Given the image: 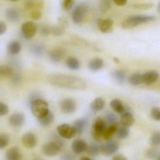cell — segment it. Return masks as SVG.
<instances>
[{"label": "cell", "instance_id": "obj_6", "mask_svg": "<svg viewBox=\"0 0 160 160\" xmlns=\"http://www.w3.org/2000/svg\"><path fill=\"white\" fill-rule=\"evenodd\" d=\"M119 148L118 144L114 141H109L100 146V153L105 157H110L115 154Z\"/></svg>", "mask_w": 160, "mask_h": 160}, {"label": "cell", "instance_id": "obj_50", "mask_svg": "<svg viewBox=\"0 0 160 160\" xmlns=\"http://www.w3.org/2000/svg\"><path fill=\"white\" fill-rule=\"evenodd\" d=\"M112 160H128V159L124 155L117 154L113 157Z\"/></svg>", "mask_w": 160, "mask_h": 160}, {"label": "cell", "instance_id": "obj_18", "mask_svg": "<svg viewBox=\"0 0 160 160\" xmlns=\"http://www.w3.org/2000/svg\"><path fill=\"white\" fill-rule=\"evenodd\" d=\"M5 15L7 19L11 22H17L20 18V14L18 10L13 8H8Z\"/></svg>", "mask_w": 160, "mask_h": 160}, {"label": "cell", "instance_id": "obj_32", "mask_svg": "<svg viewBox=\"0 0 160 160\" xmlns=\"http://www.w3.org/2000/svg\"><path fill=\"white\" fill-rule=\"evenodd\" d=\"M86 151L90 156L97 157L100 153V146L97 144H91L88 147Z\"/></svg>", "mask_w": 160, "mask_h": 160}, {"label": "cell", "instance_id": "obj_31", "mask_svg": "<svg viewBox=\"0 0 160 160\" xmlns=\"http://www.w3.org/2000/svg\"><path fill=\"white\" fill-rule=\"evenodd\" d=\"M66 65L68 68L73 70H78L80 67L78 60L74 57L68 58L66 61Z\"/></svg>", "mask_w": 160, "mask_h": 160}, {"label": "cell", "instance_id": "obj_8", "mask_svg": "<svg viewBox=\"0 0 160 160\" xmlns=\"http://www.w3.org/2000/svg\"><path fill=\"white\" fill-rule=\"evenodd\" d=\"M57 131L61 137L68 140L72 139L77 134L74 127L67 124L59 125L57 127Z\"/></svg>", "mask_w": 160, "mask_h": 160}, {"label": "cell", "instance_id": "obj_20", "mask_svg": "<svg viewBox=\"0 0 160 160\" xmlns=\"http://www.w3.org/2000/svg\"><path fill=\"white\" fill-rule=\"evenodd\" d=\"M54 118V116L53 113L49 110L46 114L38 118V121L41 126L48 127L52 123Z\"/></svg>", "mask_w": 160, "mask_h": 160}, {"label": "cell", "instance_id": "obj_11", "mask_svg": "<svg viewBox=\"0 0 160 160\" xmlns=\"http://www.w3.org/2000/svg\"><path fill=\"white\" fill-rule=\"evenodd\" d=\"M97 24L101 32L104 33L111 32L113 30V22L110 19L99 18Z\"/></svg>", "mask_w": 160, "mask_h": 160}, {"label": "cell", "instance_id": "obj_44", "mask_svg": "<svg viewBox=\"0 0 160 160\" xmlns=\"http://www.w3.org/2000/svg\"><path fill=\"white\" fill-rule=\"evenodd\" d=\"M8 106L4 102H0V116L6 115L8 112Z\"/></svg>", "mask_w": 160, "mask_h": 160}, {"label": "cell", "instance_id": "obj_16", "mask_svg": "<svg viewBox=\"0 0 160 160\" xmlns=\"http://www.w3.org/2000/svg\"><path fill=\"white\" fill-rule=\"evenodd\" d=\"M134 122V117L130 112H126L122 114L120 118V124L122 126L128 128L131 127Z\"/></svg>", "mask_w": 160, "mask_h": 160}, {"label": "cell", "instance_id": "obj_34", "mask_svg": "<svg viewBox=\"0 0 160 160\" xmlns=\"http://www.w3.org/2000/svg\"><path fill=\"white\" fill-rule=\"evenodd\" d=\"M31 50L34 55L37 56V57H40L44 53L45 48L42 45H40V44H36L32 47Z\"/></svg>", "mask_w": 160, "mask_h": 160}, {"label": "cell", "instance_id": "obj_24", "mask_svg": "<svg viewBox=\"0 0 160 160\" xmlns=\"http://www.w3.org/2000/svg\"><path fill=\"white\" fill-rule=\"evenodd\" d=\"M110 105L117 113L121 114L125 112V106L120 100L118 99L112 100L110 102Z\"/></svg>", "mask_w": 160, "mask_h": 160}, {"label": "cell", "instance_id": "obj_47", "mask_svg": "<svg viewBox=\"0 0 160 160\" xmlns=\"http://www.w3.org/2000/svg\"><path fill=\"white\" fill-rule=\"evenodd\" d=\"M22 76L20 74H13L12 76V81L13 83L15 84H18L21 81Z\"/></svg>", "mask_w": 160, "mask_h": 160}, {"label": "cell", "instance_id": "obj_30", "mask_svg": "<svg viewBox=\"0 0 160 160\" xmlns=\"http://www.w3.org/2000/svg\"><path fill=\"white\" fill-rule=\"evenodd\" d=\"M14 73L13 68L9 66L5 65L0 66V77L1 78L12 77Z\"/></svg>", "mask_w": 160, "mask_h": 160}, {"label": "cell", "instance_id": "obj_38", "mask_svg": "<svg viewBox=\"0 0 160 160\" xmlns=\"http://www.w3.org/2000/svg\"><path fill=\"white\" fill-rule=\"evenodd\" d=\"M75 2V0H62V8L65 11H70L74 6Z\"/></svg>", "mask_w": 160, "mask_h": 160}, {"label": "cell", "instance_id": "obj_13", "mask_svg": "<svg viewBox=\"0 0 160 160\" xmlns=\"http://www.w3.org/2000/svg\"><path fill=\"white\" fill-rule=\"evenodd\" d=\"M159 78V75L155 70L148 71L142 76V83L146 85L153 84L158 81Z\"/></svg>", "mask_w": 160, "mask_h": 160}, {"label": "cell", "instance_id": "obj_9", "mask_svg": "<svg viewBox=\"0 0 160 160\" xmlns=\"http://www.w3.org/2000/svg\"><path fill=\"white\" fill-rule=\"evenodd\" d=\"M87 11V8L83 4L77 6L72 13V21L75 24H79L82 21Z\"/></svg>", "mask_w": 160, "mask_h": 160}, {"label": "cell", "instance_id": "obj_23", "mask_svg": "<svg viewBox=\"0 0 160 160\" xmlns=\"http://www.w3.org/2000/svg\"><path fill=\"white\" fill-rule=\"evenodd\" d=\"M118 124L111 125L109 127H107L103 135V138L106 141H109L115 133H116L118 129Z\"/></svg>", "mask_w": 160, "mask_h": 160}, {"label": "cell", "instance_id": "obj_35", "mask_svg": "<svg viewBox=\"0 0 160 160\" xmlns=\"http://www.w3.org/2000/svg\"><path fill=\"white\" fill-rule=\"evenodd\" d=\"M154 6L152 3H143L133 4L132 7L138 10H148L151 9Z\"/></svg>", "mask_w": 160, "mask_h": 160}, {"label": "cell", "instance_id": "obj_1", "mask_svg": "<svg viewBox=\"0 0 160 160\" xmlns=\"http://www.w3.org/2000/svg\"><path fill=\"white\" fill-rule=\"evenodd\" d=\"M50 82L55 85L72 89H82L85 87L82 80L72 76L56 75L51 78Z\"/></svg>", "mask_w": 160, "mask_h": 160}, {"label": "cell", "instance_id": "obj_14", "mask_svg": "<svg viewBox=\"0 0 160 160\" xmlns=\"http://www.w3.org/2000/svg\"><path fill=\"white\" fill-rule=\"evenodd\" d=\"M22 141L24 146L28 148H33L35 147L37 142L36 136L31 132L25 133L22 136Z\"/></svg>", "mask_w": 160, "mask_h": 160}, {"label": "cell", "instance_id": "obj_45", "mask_svg": "<svg viewBox=\"0 0 160 160\" xmlns=\"http://www.w3.org/2000/svg\"><path fill=\"white\" fill-rule=\"evenodd\" d=\"M42 12L40 10H33L31 11V16L33 19L38 20L42 17Z\"/></svg>", "mask_w": 160, "mask_h": 160}, {"label": "cell", "instance_id": "obj_33", "mask_svg": "<svg viewBox=\"0 0 160 160\" xmlns=\"http://www.w3.org/2000/svg\"><path fill=\"white\" fill-rule=\"evenodd\" d=\"M117 137L120 140H124L128 138L129 134V130L127 127L122 126L118 128L116 132Z\"/></svg>", "mask_w": 160, "mask_h": 160}, {"label": "cell", "instance_id": "obj_21", "mask_svg": "<svg viewBox=\"0 0 160 160\" xmlns=\"http://www.w3.org/2000/svg\"><path fill=\"white\" fill-rule=\"evenodd\" d=\"M103 64L104 62L102 59L100 58H96L90 61L88 67L90 70L96 72L100 70L103 67Z\"/></svg>", "mask_w": 160, "mask_h": 160}, {"label": "cell", "instance_id": "obj_39", "mask_svg": "<svg viewBox=\"0 0 160 160\" xmlns=\"http://www.w3.org/2000/svg\"><path fill=\"white\" fill-rule=\"evenodd\" d=\"M150 143L155 146H160V131L154 132L150 138Z\"/></svg>", "mask_w": 160, "mask_h": 160}, {"label": "cell", "instance_id": "obj_46", "mask_svg": "<svg viewBox=\"0 0 160 160\" xmlns=\"http://www.w3.org/2000/svg\"><path fill=\"white\" fill-rule=\"evenodd\" d=\"M160 156L159 155L158 151L155 150V149H150L147 152V156L148 158H155L157 157L158 158Z\"/></svg>", "mask_w": 160, "mask_h": 160}, {"label": "cell", "instance_id": "obj_12", "mask_svg": "<svg viewBox=\"0 0 160 160\" xmlns=\"http://www.w3.org/2000/svg\"><path fill=\"white\" fill-rule=\"evenodd\" d=\"M24 122L25 117L20 112L14 113L10 116L8 119L9 125L13 128H20L23 125Z\"/></svg>", "mask_w": 160, "mask_h": 160}, {"label": "cell", "instance_id": "obj_17", "mask_svg": "<svg viewBox=\"0 0 160 160\" xmlns=\"http://www.w3.org/2000/svg\"><path fill=\"white\" fill-rule=\"evenodd\" d=\"M5 157L6 160H22V156L18 148L13 147L7 151Z\"/></svg>", "mask_w": 160, "mask_h": 160}, {"label": "cell", "instance_id": "obj_49", "mask_svg": "<svg viewBox=\"0 0 160 160\" xmlns=\"http://www.w3.org/2000/svg\"><path fill=\"white\" fill-rule=\"evenodd\" d=\"M117 5L123 6L125 5L128 2V0H112Z\"/></svg>", "mask_w": 160, "mask_h": 160}, {"label": "cell", "instance_id": "obj_19", "mask_svg": "<svg viewBox=\"0 0 160 160\" xmlns=\"http://www.w3.org/2000/svg\"><path fill=\"white\" fill-rule=\"evenodd\" d=\"M42 0H26L24 3V7L27 10H40L42 7Z\"/></svg>", "mask_w": 160, "mask_h": 160}, {"label": "cell", "instance_id": "obj_22", "mask_svg": "<svg viewBox=\"0 0 160 160\" xmlns=\"http://www.w3.org/2000/svg\"><path fill=\"white\" fill-rule=\"evenodd\" d=\"M105 101L101 98H97L94 100L90 104V108L95 112H99L104 108Z\"/></svg>", "mask_w": 160, "mask_h": 160}, {"label": "cell", "instance_id": "obj_15", "mask_svg": "<svg viewBox=\"0 0 160 160\" xmlns=\"http://www.w3.org/2000/svg\"><path fill=\"white\" fill-rule=\"evenodd\" d=\"M87 147L86 142L82 139H76L72 143V150L77 154L82 153L86 150Z\"/></svg>", "mask_w": 160, "mask_h": 160}, {"label": "cell", "instance_id": "obj_40", "mask_svg": "<svg viewBox=\"0 0 160 160\" xmlns=\"http://www.w3.org/2000/svg\"><path fill=\"white\" fill-rule=\"evenodd\" d=\"M51 32L55 36H61L64 32V29L62 26H53L51 28Z\"/></svg>", "mask_w": 160, "mask_h": 160}, {"label": "cell", "instance_id": "obj_43", "mask_svg": "<svg viewBox=\"0 0 160 160\" xmlns=\"http://www.w3.org/2000/svg\"><path fill=\"white\" fill-rule=\"evenodd\" d=\"M39 32L42 36L47 37L51 32V28L47 25H42L39 28Z\"/></svg>", "mask_w": 160, "mask_h": 160}, {"label": "cell", "instance_id": "obj_42", "mask_svg": "<svg viewBox=\"0 0 160 160\" xmlns=\"http://www.w3.org/2000/svg\"><path fill=\"white\" fill-rule=\"evenodd\" d=\"M100 9L102 12L107 11L111 7L110 0H101Z\"/></svg>", "mask_w": 160, "mask_h": 160}, {"label": "cell", "instance_id": "obj_3", "mask_svg": "<svg viewBox=\"0 0 160 160\" xmlns=\"http://www.w3.org/2000/svg\"><path fill=\"white\" fill-rule=\"evenodd\" d=\"M31 108L33 114L38 119L45 115L49 111L48 102L39 98L31 101Z\"/></svg>", "mask_w": 160, "mask_h": 160}, {"label": "cell", "instance_id": "obj_25", "mask_svg": "<svg viewBox=\"0 0 160 160\" xmlns=\"http://www.w3.org/2000/svg\"><path fill=\"white\" fill-rule=\"evenodd\" d=\"M63 52L59 49L51 51L49 53V57L52 62H60L63 57Z\"/></svg>", "mask_w": 160, "mask_h": 160}, {"label": "cell", "instance_id": "obj_53", "mask_svg": "<svg viewBox=\"0 0 160 160\" xmlns=\"http://www.w3.org/2000/svg\"><path fill=\"white\" fill-rule=\"evenodd\" d=\"M158 10L159 13H160V0L158 4Z\"/></svg>", "mask_w": 160, "mask_h": 160}, {"label": "cell", "instance_id": "obj_48", "mask_svg": "<svg viewBox=\"0 0 160 160\" xmlns=\"http://www.w3.org/2000/svg\"><path fill=\"white\" fill-rule=\"evenodd\" d=\"M6 31V24L3 22L0 21V35L4 34Z\"/></svg>", "mask_w": 160, "mask_h": 160}, {"label": "cell", "instance_id": "obj_2", "mask_svg": "<svg viewBox=\"0 0 160 160\" xmlns=\"http://www.w3.org/2000/svg\"><path fill=\"white\" fill-rule=\"evenodd\" d=\"M156 18L154 16L135 15L129 16L122 23V27L125 29H131L141 24L154 21Z\"/></svg>", "mask_w": 160, "mask_h": 160}, {"label": "cell", "instance_id": "obj_27", "mask_svg": "<svg viewBox=\"0 0 160 160\" xmlns=\"http://www.w3.org/2000/svg\"><path fill=\"white\" fill-rule=\"evenodd\" d=\"M111 75L113 79L118 83L123 84L126 82L127 77L126 74L123 71L115 70L113 71Z\"/></svg>", "mask_w": 160, "mask_h": 160}, {"label": "cell", "instance_id": "obj_51", "mask_svg": "<svg viewBox=\"0 0 160 160\" xmlns=\"http://www.w3.org/2000/svg\"><path fill=\"white\" fill-rule=\"evenodd\" d=\"M113 60L114 62L116 63H119V61L118 58H116V57H114V58H113Z\"/></svg>", "mask_w": 160, "mask_h": 160}, {"label": "cell", "instance_id": "obj_7", "mask_svg": "<svg viewBox=\"0 0 160 160\" xmlns=\"http://www.w3.org/2000/svg\"><path fill=\"white\" fill-rule=\"evenodd\" d=\"M37 30V26L32 21H28L24 22L22 25L21 32L23 37L25 39H32L35 35Z\"/></svg>", "mask_w": 160, "mask_h": 160}, {"label": "cell", "instance_id": "obj_5", "mask_svg": "<svg viewBox=\"0 0 160 160\" xmlns=\"http://www.w3.org/2000/svg\"><path fill=\"white\" fill-rule=\"evenodd\" d=\"M62 145L59 142H52L43 146L42 152L48 157H54L59 154L62 149Z\"/></svg>", "mask_w": 160, "mask_h": 160}, {"label": "cell", "instance_id": "obj_29", "mask_svg": "<svg viewBox=\"0 0 160 160\" xmlns=\"http://www.w3.org/2000/svg\"><path fill=\"white\" fill-rule=\"evenodd\" d=\"M142 75L139 73H133L129 77V82L132 85H140V84L142 83Z\"/></svg>", "mask_w": 160, "mask_h": 160}, {"label": "cell", "instance_id": "obj_52", "mask_svg": "<svg viewBox=\"0 0 160 160\" xmlns=\"http://www.w3.org/2000/svg\"><path fill=\"white\" fill-rule=\"evenodd\" d=\"M80 160H91L90 158H89L87 157H83V158H81V159Z\"/></svg>", "mask_w": 160, "mask_h": 160}, {"label": "cell", "instance_id": "obj_37", "mask_svg": "<svg viewBox=\"0 0 160 160\" xmlns=\"http://www.w3.org/2000/svg\"><path fill=\"white\" fill-rule=\"evenodd\" d=\"M106 120L111 125L118 124V117L117 115L111 112H107L106 113Z\"/></svg>", "mask_w": 160, "mask_h": 160}, {"label": "cell", "instance_id": "obj_10", "mask_svg": "<svg viewBox=\"0 0 160 160\" xmlns=\"http://www.w3.org/2000/svg\"><path fill=\"white\" fill-rule=\"evenodd\" d=\"M60 107L62 111L65 113L71 114L76 111L77 104L73 99H64L61 102Z\"/></svg>", "mask_w": 160, "mask_h": 160}, {"label": "cell", "instance_id": "obj_26", "mask_svg": "<svg viewBox=\"0 0 160 160\" xmlns=\"http://www.w3.org/2000/svg\"><path fill=\"white\" fill-rule=\"evenodd\" d=\"M87 124V121L83 118H79L74 122L73 127L76 131L77 133L81 134L83 132Z\"/></svg>", "mask_w": 160, "mask_h": 160}, {"label": "cell", "instance_id": "obj_4", "mask_svg": "<svg viewBox=\"0 0 160 160\" xmlns=\"http://www.w3.org/2000/svg\"><path fill=\"white\" fill-rule=\"evenodd\" d=\"M107 128L106 122L102 118H97L93 124L92 135L94 139L100 141L103 138V133Z\"/></svg>", "mask_w": 160, "mask_h": 160}, {"label": "cell", "instance_id": "obj_55", "mask_svg": "<svg viewBox=\"0 0 160 160\" xmlns=\"http://www.w3.org/2000/svg\"><path fill=\"white\" fill-rule=\"evenodd\" d=\"M158 160H160V156L158 157Z\"/></svg>", "mask_w": 160, "mask_h": 160}, {"label": "cell", "instance_id": "obj_28", "mask_svg": "<svg viewBox=\"0 0 160 160\" xmlns=\"http://www.w3.org/2000/svg\"><path fill=\"white\" fill-rule=\"evenodd\" d=\"M8 49L10 54L16 55L18 54L21 50V45L19 42L14 41L10 42L8 47Z\"/></svg>", "mask_w": 160, "mask_h": 160}, {"label": "cell", "instance_id": "obj_54", "mask_svg": "<svg viewBox=\"0 0 160 160\" xmlns=\"http://www.w3.org/2000/svg\"><path fill=\"white\" fill-rule=\"evenodd\" d=\"M9 1H11V2H17V1H19V0H9Z\"/></svg>", "mask_w": 160, "mask_h": 160}, {"label": "cell", "instance_id": "obj_36", "mask_svg": "<svg viewBox=\"0 0 160 160\" xmlns=\"http://www.w3.org/2000/svg\"><path fill=\"white\" fill-rule=\"evenodd\" d=\"M10 138L8 134L0 133V149L6 147L9 143Z\"/></svg>", "mask_w": 160, "mask_h": 160}, {"label": "cell", "instance_id": "obj_41", "mask_svg": "<svg viewBox=\"0 0 160 160\" xmlns=\"http://www.w3.org/2000/svg\"><path fill=\"white\" fill-rule=\"evenodd\" d=\"M151 116L156 121H160V108L155 107L152 108L151 111Z\"/></svg>", "mask_w": 160, "mask_h": 160}]
</instances>
